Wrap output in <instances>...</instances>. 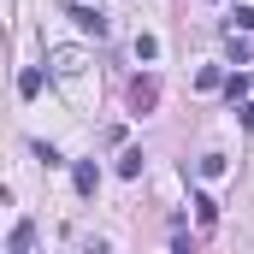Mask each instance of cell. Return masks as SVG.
<instances>
[{
  "label": "cell",
  "mask_w": 254,
  "mask_h": 254,
  "mask_svg": "<svg viewBox=\"0 0 254 254\" xmlns=\"http://www.w3.org/2000/svg\"><path fill=\"white\" fill-rule=\"evenodd\" d=\"M71 24H77V30H83V36H95V42H101V36H107V18H101V12H95V6H71Z\"/></svg>",
  "instance_id": "2"
},
{
  "label": "cell",
  "mask_w": 254,
  "mask_h": 254,
  "mask_svg": "<svg viewBox=\"0 0 254 254\" xmlns=\"http://www.w3.org/2000/svg\"><path fill=\"white\" fill-rule=\"evenodd\" d=\"M130 101H136V113H148V107L160 101V83H154V77H136V83H130Z\"/></svg>",
  "instance_id": "3"
},
{
  "label": "cell",
  "mask_w": 254,
  "mask_h": 254,
  "mask_svg": "<svg viewBox=\"0 0 254 254\" xmlns=\"http://www.w3.org/2000/svg\"><path fill=\"white\" fill-rule=\"evenodd\" d=\"M201 178H225V154H201Z\"/></svg>",
  "instance_id": "10"
},
{
  "label": "cell",
  "mask_w": 254,
  "mask_h": 254,
  "mask_svg": "<svg viewBox=\"0 0 254 254\" xmlns=\"http://www.w3.org/2000/svg\"><path fill=\"white\" fill-rule=\"evenodd\" d=\"M219 83H225L219 65H201V71H195V89H219Z\"/></svg>",
  "instance_id": "9"
},
{
  "label": "cell",
  "mask_w": 254,
  "mask_h": 254,
  "mask_svg": "<svg viewBox=\"0 0 254 254\" xmlns=\"http://www.w3.org/2000/svg\"><path fill=\"white\" fill-rule=\"evenodd\" d=\"M18 95H24V101H30V95H42V71H36V65L18 77Z\"/></svg>",
  "instance_id": "8"
},
{
  "label": "cell",
  "mask_w": 254,
  "mask_h": 254,
  "mask_svg": "<svg viewBox=\"0 0 254 254\" xmlns=\"http://www.w3.org/2000/svg\"><path fill=\"white\" fill-rule=\"evenodd\" d=\"M136 60H160V42L154 36H136Z\"/></svg>",
  "instance_id": "11"
},
{
  "label": "cell",
  "mask_w": 254,
  "mask_h": 254,
  "mask_svg": "<svg viewBox=\"0 0 254 254\" xmlns=\"http://www.w3.org/2000/svg\"><path fill=\"white\" fill-rule=\"evenodd\" d=\"M225 30H243V36H254V6H237V12L225 18Z\"/></svg>",
  "instance_id": "7"
},
{
  "label": "cell",
  "mask_w": 254,
  "mask_h": 254,
  "mask_svg": "<svg viewBox=\"0 0 254 254\" xmlns=\"http://www.w3.org/2000/svg\"><path fill=\"white\" fill-rule=\"evenodd\" d=\"M119 178H142V148H125L119 154Z\"/></svg>",
  "instance_id": "6"
},
{
  "label": "cell",
  "mask_w": 254,
  "mask_h": 254,
  "mask_svg": "<svg viewBox=\"0 0 254 254\" xmlns=\"http://www.w3.org/2000/svg\"><path fill=\"white\" fill-rule=\"evenodd\" d=\"M30 243H36V225L24 219V225H18V231L6 237V254H30Z\"/></svg>",
  "instance_id": "5"
},
{
  "label": "cell",
  "mask_w": 254,
  "mask_h": 254,
  "mask_svg": "<svg viewBox=\"0 0 254 254\" xmlns=\"http://www.w3.org/2000/svg\"><path fill=\"white\" fill-rule=\"evenodd\" d=\"M231 54H237V60H254V36H243V42L231 36Z\"/></svg>",
  "instance_id": "13"
},
{
  "label": "cell",
  "mask_w": 254,
  "mask_h": 254,
  "mask_svg": "<svg viewBox=\"0 0 254 254\" xmlns=\"http://www.w3.org/2000/svg\"><path fill=\"white\" fill-rule=\"evenodd\" d=\"M71 178H77V195H95V190H101V172H95V160H77V172H71Z\"/></svg>",
  "instance_id": "4"
},
{
  "label": "cell",
  "mask_w": 254,
  "mask_h": 254,
  "mask_svg": "<svg viewBox=\"0 0 254 254\" xmlns=\"http://www.w3.org/2000/svg\"><path fill=\"white\" fill-rule=\"evenodd\" d=\"M195 213H201V225H213V219H219V207H213V195H195Z\"/></svg>",
  "instance_id": "12"
},
{
  "label": "cell",
  "mask_w": 254,
  "mask_h": 254,
  "mask_svg": "<svg viewBox=\"0 0 254 254\" xmlns=\"http://www.w3.org/2000/svg\"><path fill=\"white\" fill-rule=\"evenodd\" d=\"M83 65H89L83 48H54V54H48V71H54L60 83H77V77H83Z\"/></svg>",
  "instance_id": "1"
}]
</instances>
